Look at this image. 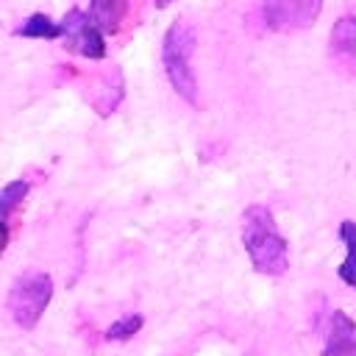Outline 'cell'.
<instances>
[{"label": "cell", "mask_w": 356, "mask_h": 356, "mask_svg": "<svg viewBox=\"0 0 356 356\" xmlns=\"http://www.w3.org/2000/svg\"><path fill=\"white\" fill-rule=\"evenodd\" d=\"M242 245L256 273L261 275H284L289 270V248L284 234L275 225V217L267 206L253 203L242 214Z\"/></svg>", "instance_id": "6da1fadb"}, {"label": "cell", "mask_w": 356, "mask_h": 356, "mask_svg": "<svg viewBox=\"0 0 356 356\" xmlns=\"http://www.w3.org/2000/svg\"><path fill=\"white\" fill-rule=\"evenodd\" d=\"M195 44H197L195 28L186 19H175L170 25V31L164 33V44H161V64L170 78V86L189 106H197V78L192 70Z\"/></svg>", "instance_id": "7a4b0ae2"}, {"label": "cell", "mask_w": 356, "mask_h": 356, "mask_svg": "<svg viewBox=\"0 0 356 356\" xmlns=\"http://www.w3.org/2000/svg\"><path fill=\"white\" fill-rule=\"evenodd\" d=\"M50 300H53V275L44 270H28L11 284L6 306L11 312V320L19 328L31 331L42 320Z\"/></svg>", "instance_id": "3957f363"}, {"label": "cell", "mask_w": 356, "mask_h": 356, "mask_svg": "<svg viewBox=\"0 0 356 356\" xmlns=\"http://www.w3.org/2000/svg\"><path fill=\"white\" fill-rule=\"evenodd\" d=\"M320 11H323V0H264L261 3L264 25L278 33H295V31L312 28Z\"/></svg>", "instance_id": "277c9868"}, {"label": "cell", "mask_w": 356, "mask_h": 356, "mask_svg": "<svg viewBox=\"0 0 356 356\" xmlns=\"http://www.w3.org/2000/svg\"><path fill=\"white\" fill-rule=\"evenodd\" d=\"M61 42L70 53L83 56V58H103L106 56V36L95 25V19L81 11L70 8L61 19Z\"/></svg>", "instance_id": "5b68a950"}, {"label": "cell", "mask_w": 356, "mask_h": 356, "mask_svg": "<svg viewBox=\"0 0 356 356\" xmlns=\"http://www.w3.org/2000/svg\"><path fill=\"white\" fill-rule=\"evenodd\" d=\"M328 58L337 72L356 78V14H342L328 36Z\"/></svg>", "instance_id": "8992f818"}, {"label": "cell", "mask_w": 356, "mask_h": 356, "mask_svg": "<svg viewBox=\"0 0 356 356\" xmlns=\"http://www.w3.org/2000/svg\"><path fill=\"white\" fill-rule=\"evenodd\" d=\"M323 356H356V323L342 309L331 312Z\"/></svg>", "instance_id": "52a82bcc"}, {"label": "cell", "mask_w": 356, "mask_h": 356, "mask_svg": "<svg viewBox=\"0 0 356 356\" xmlns=\"http://www.w3.org/2000/svg\"><path fill=\"white\" fill-rule=\"evenodd\" d=\"M28 192H31V181L25 178H17L0 189V256L6 253V245L11 239V217L22 206Z\"/></svg>", "instance_id": "ba28073f"}, {"label": "cell", "mask_w": 356, "mask_h": 356, "mask_svg": "<svg viewBox=\"0 0 356 356\" xmlns=\"http://www.w3.org/2000/svg\"><path fill=\"white\" fill-rule=\"evenodd\" d=\"M128 8H131V0H92L89 17L103 33H117L128 17Z\"/></svg>", "instance_id": "9c48e42d"}, {"label": "cell", "mask_w": 356, "mask_h": 356, "mask_svg": "<svg viewBox=\"0 0 356 356\" xmlns=\"http://www.w3.org/2000/svg\"><path fill=\"white\" fill-rule=\"evenodd\" d=\"M339 239L345 245V259H342L337 275H339V281H345L356 292V220L339 222Z\"/></svg>", "instance_id": "30bf717a"}, {"label": "cell", "mask_w": 356, "mask_h": 356, "mask_svg": "<svg viewBox=\"0 0 356 356\" xmlns=\"http://www.w3.org/2000/svg\"><path fill=\"white\" fill-rule=\"evenodd\" d=\"M14 36H25V39H61V22L50 19L47 14H31L28 19H22V25L14 28Z\"/></svg>", "instance_id": "8fae6325"}, {"label": "cell", "mask_w": 356, "mask_h": 356, "mask_svg": "<svg viewBox=\"0 0 356 356\" xmlns=\"http://www.w3.org/2000/svg\"><path fill=\"white\" fill-rule=\"evenodd\" d=\"M142 314H125V317H120V320H114L108 328H106V339L108 342H128V339H134L136 334H139V328H142Z\"/></svg>", "instance_id": "7c38bea8"}, {"label": "cell", "mask_w": 356, "mask_h": 356, "mask_svg": "<svg viewBox=\"0 0 356 356\" xmlns=\"http://www.w3.org/2000/svg\"><path fill=\"white\" fill-rule=\"evenodd\" d=\"M172 0H156V8H167Z\"/></svg>", "instance_id": "4fadbf2b"}]
</instances>
